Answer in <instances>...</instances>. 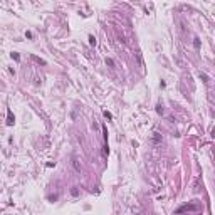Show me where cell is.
Listing matches in <instances>:
<instances>
[{
  "mask_svg": "<svg viewBox=\"0 0 215 215\" xmlns=\"http://www.w3.org/2000/svg\"><path fill=\"white\" fill-rule=\"evenodd\" d=\"M153 143H155V145H160V143H161V134H160V133H153Z\"/></svg>",
  "mask_w": 215,
  "mask_h": 215,
  "instance_id": "277c9868",
  "label": "cell"
},
{
  "mask_svg": "<svg viewBox=\"0 0 215 215\" xmlns=\"http://www.w3.org/2000/svg\"><path fill=\"white\" fill-rule=\"evenodd\" d=\"M12 57H14L15 61H20V56H19V54H17V52H12Z\"/></svg>",
  "mask_w": 215,
  "mask_h": 215,
  "instance_id": "8fae6325",
  "label": "cell"
},
{
  "mask_svg": "<svg viewBox=\"0 0 215 215\" xmlns=\"http://www.w3.org/2000/svg\"><path fill=\"white\" fill-rule=\"evenodd\" d=\"M103 114H104V118H108V119H111V118H113L109 111H103Z\"/></svg>",
  "mask_w": 215,
  "mask_h": 215,
  "instance_id": "30bf717a",
  "label": "cell"
},
{
  "mask_svg": "<svg viewBox=\"0 0 215 215\" xmlns=\"http://www.w3.org/2000/svg\"><path fill=\"white\" fill-rule=\"evenodd\" d=\"M89 44H91V46H96V37H94V35H89Z\"/></svg>",
  "mask_w": 215,
  "mask_h": 215,
  "instance_id": "52a82bcc",
  "label": "cell"
},
{
  "mask_svg": "<svg viewBox=\"0 0 215 215\" xmlns=\"http://www.w3.org/2000/svg\"><path fill=\"white\" fill-rule=\"evenodd\" d=\"M7 124L12 126L14 124V116H12V109H7Z\"/></svg>",
  "mask_w": 215,
  "mask_h": 215,
  "instance_id": "3957f363",
  "label": "cell"
},
{
  "mask_svg": "<svg viewBox=\"0 0 215 215\" xmlns=\"http://www.w3.org/2000/svg\"><path fill=\"white\" fill-rule=\"evenodd\" d=\"M187 210H192V212H193V210H197V205H193V203H192V205H183V207H180V208L177 210V214L187 212Z\"/></svg>",
  "mask_w": 215,
  "mask_h": 215,
  "instance_id": "6da1fadb",
  "label": "cell"
},
{
  "mask_svg": "<svg viewBox=\"0 0 215 215\" xmlns=\"http://www.w3.org/2000/svg\"><path fill=\"white\" fill-rule=\"evenodd\" d=\"M72 166H74V170L77 171V173H81V165H79V160L76 158V156L72 158Z\"/></svg>",
  "mask_w": 215,
  "mask_h": 215,
  "instance_id": "7a4b0ae2",
  "label": "cell"
},
{
  "mask_svg": "<svg viewBox=\"0 0 215 215\" xmlns=\"http://www.w3.org/2000/svg\"><path fill=\"white\" fill-rule=\"evenodd\" d=\"M106 64L109 66V67H114V61L113 59H106Z\"/></svg>",
  "mask_w": 215,
  "mask_h": 215,
  "instance_id": "ba28073f",
  "label": "cell"
},
{
  "mask_svg": "<svg viewBox=\"0 0 215 215\" xmlns=\"http://www.w3.org/2000/svg\"><path fill=\"white\" fill-rule=\"evenodd\" d=\"M32 59H34L35 62H39V64H46V62H44L42 59H39V57H35V56H32Z\"/></svg>",
  "mask_w": 215,
  "mask_h": 215,
  "instance_id": "9c48e42d",
  "label": "cell"
},
{
  "mask_svg": "<svg viewBox=\"0 0 215 215\" xmlns=\"http://www.w3.org/2000/svg\"><path fill=\"white\" fill-rule=\"evenodd\" d=\"M156 113H158V114H163V113H165V109H163V106H161V104H158V106H156Z\"/></svg>",
  "mask_w": 215,
  "mask_h": 215,
  "instance_id": "8992f818",
  "label": "cell"
},
{
  "mask_svg": "<svg viewBox=\"0 0 215 215\" xmlns=\"http://www.w3.org/2000/svg\"><path fill=\"white\" fill-rule=\"evenodd\" d=\"M193 47H195V49H200V39L198 37L193 39Z\"/></svg>",
  "mask_w": 215,
  "mask_h": 215,
  "instance_id": "5b68a950",
  "label": "cell"
}]
</instances>
